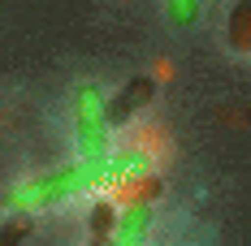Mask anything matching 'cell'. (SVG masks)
<instances>
[{
    "instance_id": "obj_9",
    "label": "cell",
    "mask_w": 251,
    "mask_h": 246,
    "mask_svg": "<svg viewBox=\"0 0 251 246\" xmlns=\"http://www.w3.org/2000/svg\"><path fill=\"white\" fill-rule=\"evenodd\" d=\"M30 229H35V224H30V216H18V221H9L4 229H0V246H4V242H18V238H26Z\"/></svg>"
},
{
    "instance_id": "obj_3",
    "label": "cell",
    "mask_w": 251,
    "mask_h": 246,
    "mask_svg": "<svg viewBox=\"0 0 251 246\" xmlns=\"http://www.w3.org/2000/svg\"><path fill=\"white\" fill-rule=\"evenodd\" d=\"M151 95H156V78H130L122 91H117V99L108 104V125H126L139 108H148Z\"/></svg>"
},
{
    "instance_id": "obj_2",
    "label": "cell",
    "mask_w": 251,
    "mask_h": 246,
    "mask_svg": "<svg viewBox=\"0 0 251 246\" xmlns=\"http://www.w3.org/2000/svg\"><path fill=\"white\" fill-rule=\"evenodd\" d=\"M74 138H78V151L82 156H104L108 151V99L100 95V87H78L74 95Z\"/></svg>"
},
{
    "instance_id": "obj_8",
    "label": "cell",
    "mask_w": 251,
    "mask_h": 246,
    "mask_svg": "<svg viewBox=\"0 0 251 246\" xmlns=\"http://www.w3.org/2000/svg\"><path fill=\"white\" fill-rule=\"evenodd\" d=\"M165 13L174 26H195L203 13V0H165Z\"/></svg>"
},
{
    "instance_id": "obj_4",
    "label": "cell",
    "mask_w": 251,
    "mask_h": 246,
    "mask_svg": "<svg viewBox=\"0 0 251 246\" xmlns=\"http://www.w3.org/2000/svg\"><path fill=\"white\" fill-rule=\"evenodd\" d=\"M151 229V203H126L117 212V224H113V242L122 246H139Z\"/></svg>"
},
{
    "instance_id": "obj_1",
    "label": "cell",
    "mask_w": 251,
    "mask_h": 246,
    "mask_svg": "<svg viewBox=\"0 0 251 246\" xmlns=\"http://www.w3.org/2000/svg\"><path fill=\"white\" fill-rule=\"evenodd\" d=\"M148 169H151L148 147H122V151H104V156H82L78 164H65V169L48 173V177H35V181L13 186L4 195V203L13 212H35V207L74 199L82 190H91V186H113L122 177H134V173H148Z\"/></svg>"
},
{
    "instance_id": "obj_5",
    "label": "cell",
    "mask_w": 251,
    "mask_h": 246,
    "mask_svg": "<svg viewBox=\"0 0 251 246\" xmlns=\"http://www.w3.org/2000/svg\"><path fill=\"white\" fill-rule=\"evenodd\" d=\"M113 195L122 203H151V199H160V177H151V173L122 177V181H113Z\"/></svg>"
},
{
    "instance_id": "obj_7",
    "label": "cell",
    "mask_w": 251,
    "mask_h": 246,
    "mask_svg": "<svg viewBox=\"0 0 251 246\" xmlns=\"http://www.w3.org/2000/svg\"><path fill=\"white\" fill-rule=\"evenodd\" d=\"M113 224H117V207L108 199L91 203V238L96 242H113Z\"/></svg>"
},
{
    "instance_id": "obj_6",
    "label": "cell",
    "mask_w": 251,
    "mask_h": 246,
    "mask_svg": "<svg viewBox=\"0 0 251 246\" xmlns=\"http://www.w3.org/2000/svg\"><path fill=\"white\" fill-rule=\"evenodd\" d=\"M229 48L251 52V0L234 4V13H229Z\"/></svg>"
}]
</instances>
